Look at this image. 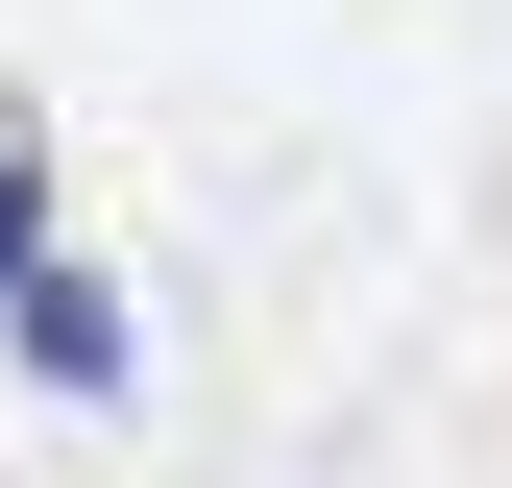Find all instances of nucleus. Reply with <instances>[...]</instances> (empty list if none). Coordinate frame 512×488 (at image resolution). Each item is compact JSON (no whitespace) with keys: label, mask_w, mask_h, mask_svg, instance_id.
<instances>
[{"label":"nucleus","mask_w":512,"mask_h":488,"mask_svg":"<svg viewBox=\"0 0 512 488\" xmlns=\"http://www.w3.org/2000/svg\"><path fill=\"white\" fill-rule=\"evenodd\" d=\"M25 366H49V391H122V293L98 269H25Z\"/></svg>","instance_id":"f257e3e1"},{"label":"nucleus","mask_w":512,"mask_h":488,"mask_svg":"<svg viewBox=\"0 0 512 488\" xmlns=\"http://www.w3.org/2000/svg\"><path fill=\"white\" fill-rule=\"evenodd\" d=\"M25 269H49V244H25V122H0V318H25Z\"/></svg>","instance_id":"f03ea898"}]
</instances>
